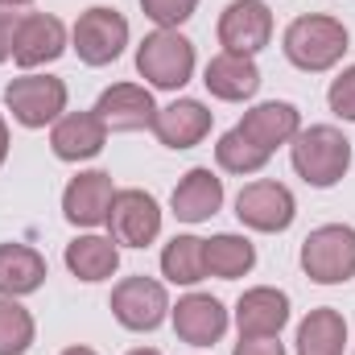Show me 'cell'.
<instances>
[{
  "instance_id": "26",
  "label": "cell",
  "mask_w": 355,
  "mask_h": 355,
  "mask_svg": "<svg viewBox=\"0 0 355 355\" xmlns=\"http://www.w3.org/2000/svg\"><path fill=\"white\" fill-rule=\"evenodd\" d=\"M268 149H261L248 132H240V128H227L219 141H215V162H219V170H227V174H261L268 166Z\"/></svg>"
},
{
  "instance_id": "25",
  "label": "cell",
  "mask_w": 355,
  "mask_h": 355,
  "mask_svg": "<svg viewBox=\"0 0 355 355\" xmlns=\"http://www.w3.org/2000/svg\"><path fill=\"white\" fill-rule=\"evenodd\" d=\"M162 277L170 285H198L207 277V240L198 236H174L162 248Z\"/></svg>"
},
{
  "instance_id": "14",
  "label": "cell",
  "mask_w": 355,
  "mask_h": 355,
  "mask_svg": "<svg viewBox=\"0 0 355 355\" xmlns=\"http://www.w3.org/2000/svg\"><path fill=\"white\" fill-rule=\"evenodd\" d=\"M112 198H116V182L107 170H83L67 182L62 190V215L67 223L75 227H99L107 223V211H112Z\"/></svg>"
},
{
  "instance_id": "27",
  "label": "cell",
  "mask_w": 355,
  "mask_h": 355,
  "mask_svg": "<svg viewBox=\"0 0 355 355\" xmlns=\"http://www.w3.org/2000/svg\"><path fill=\"white\" fill-rule=\"evenodd\" d=\"M37 339L33 314L17 297H0V355H25Z\"/></svg>"
},
{
  "instance_id": "12",
  "label": "cell",
  "mask_w": 355,
  "mask_h": 355,
  "mask_svg": "<svg viewBox=\"0 0 355 355\" xmlns=\"http://www.w3.org/2000/svg\"><path fill=\"white\" fill-rule=\"evenodd\" d=\"M170 322L174 335L190 347H215L227 335V306L211 293H186L178 297V306H170Z\"/></svg>"
},
{
  "instance_id": "4",
  "label": "cell",
  "mask_w": 355,
  "mask_h": 355,
  "mask_svg": "<svg viewBox=\"0 0 355 355\" xmlns=\"http://www.w3.org/2000/svg\"><path fill=\"white\" fill-rule=\"evenodd\" d=\"M302 272L314 285H343L355 277V227L322 223L302 240Z\"/></svg>"
},
{
  "instance_id": "7",
  "label": "cell",
  "mask_w": 355,
  "mask_h": 355,
  "mask_svg": "<svg viewBox=\"0 0 355 355\" xmlns=\"http://www.w3.org/2000/svg\"><path fill=\"white\" fill-rule=\"evenodd\" d=\"M107 306H112V318H116L124 331H137V335L157 331V327L170 318V293H166V285L153 281V277H145V272L116 281Z\"/></svg>"
},
{
  "instance_id": "6",
  "label": "cell",
  "mask_w": 355,
  "mask_h": 355,
  "mask_svg": "<svg viewBox=\"0 0 355 355\" xmlns=\"http://www.w3.org/2000/svg\"><path fill=\"white\" fill-rule=\"evenodd\" d=\"M67 83L54 75H33L25 71L21 79H12L4 87V107L21 128H46L67 112Z\"/></svg>"
},
{
  "instance_id": "21",
  "label": "cell",
  "mask_w": 355,
  "mask_h": 355,
  "mask_svg": "<svg viewBox=\"0 0 355 355\" xmlns=\"http://www.w3.org/2000/svg\"><path fill=\"white\" fill-rule=\"evenodd\" d=\"M46 257L29 244H0V297H25L46 285Z\"/></svg>"
},
{
  "instance_id": "29",
  "label": "cell",
  "mask_w": 355,
  "mask_h": 355,
  "mask_svg": "<svg viewBox=\"0 0 355 355\" xmlns=\"http://www.w3.org/2000/svg\"><path fill=\"white\" fill-rule=\"evenodd\" d=\"M327 103L339 120L355 124V62L347 71H339V79H331V91H327Z\"/></svg>"
},
{
  "instance_id": "31",
  "label": "cell",
  "mask_w": 355,
  "mask_h": 355,
  "mask_svg": "<svg viewBox=\"0 0 355 355\" xmlns=\"http://www.w3.org/2000/svg\"><path fill=\"white\" fill-rule=\"evenodd\" d=\"M232 355H285V343H281V335L277 339H240Z\"/></svg>"
},
{
  "instance_id": "3",
  "label": "cell",
  "mask_w": 355,
  "mask_h": 355,
  "mask_svg": "<svg viewBox=\"0 0 355 355\" xmlns=\"http://www.w3.org/2000/svg\"><path fill=\"white\" fill-rule=\"evenodd\" d=\"M137 75L157 91H182L194 79V42L178 29H153L137 46Z\"/></svg>"
},
{
  "instance_id": "2",
  "label": "cell",
  "mask_w": 355,
  "mask_h": 355,
  "mask_svg": "<svg viewBox=\"0 0 355 355\" xmlns=\"http://www.w3.org/2000/svg\"><path fill=\"white\" fill-rule=\"evenodd\" d=\"M289 162L306 186L331 190L352 170V141L335 124H310L289 141Z\"/></svg>"
},
{
  "instance_id": "13",
  "label": "cell",
  "mask_w": 355,
  "mask_h": 355,
  "mask_svg": "<svg viewBox=\"0 0 355 355\" xmlns=\"http://www.w3.org/2000/svg\"><path fill=\"white\" fill-rule=\"evenodd\" d=\"M95 116L107 124V132H141V128H153L157 103H153V91L141 83H112L99 91Z\"/></svg>"
},
{
  "instance_id": "24",
  "label": "cell",
  "mask_w": 355,
  "mask_h": 355,
  "mask_svg": "<svg viewBox=\"0 0 355 355\" xmlns=\"http://www.w3.org/2000/svg\"><path fill=\"white\" fill-rule=\"evenodd\" d=\"M252 268H257V244L248 236L219 232L207 240V277L236 281V277H248Z\"/></svg>"
},
{
  "instance_id": "10",
  "label": "cell",
  "mask_w": 355,
  "mask_h": 355,
  "mask_svg": "<svg viewBox=\"0 0 355 355\" xmlns=\"http://www.w3.org/2000/svg\"><path fill=\"white\" fill-rule=\"evenodd\" d=\"M67 46H71V33L54 12H21L17 37H12V62L21 71H37L46 62L62 58Z\"/></svg>"
},
{
  "instance_id": "8",
  "label": "cell",
  "mask_w": 355,
  "mask_h": 355,
  "mask_svg": "<svg viewBox=\"0 0 355 355\" xmlns=\"http://www.w3.org/2000/svg\"><path fill=\"white\" fill-rule=\"evenodd\" d=\"M236 219L252 232H265V236L289 232V223L297 219V198L285 182H272V178L248 182L236 194Z\"/></svg>"
},
{
  "instance_id": "1",
  "label": "cell",
  "mask_w": 355,
  "mask_h": 355,
  "mask_svg": "<svg viewBox=\"0 0 355 355\" xmlns=\"http://www.w3.org/2000/svg\"><path fill=\"white\" fill-rule=\"evenodd\" d=\"M347 25L339 17H327V12H302L285 25V37H281V50L285 58L306 71V75H322L331 67L343 62L347 54Z\"/></svg>"
},
{
  "instance_id": "15",
  "label": "cell",
  "mask_w": 355,
  "mask_h": 355,
  "mask_svg": "<svg viewBox=\"0 0 355 355\" xmlns=\"http://www.w3.org/2000/svg\"><path fill=\"white\" fill-rule=\"evenodd\" d=\"M289 322V293L277 285H252L236 302L240 339H277Z\"/></svg>"
},
{
  "instance_id": "32",
  "label": "cell",
  "mask_w": 355,
  "mask_h": 355,
  "mask_svg": "<svg viewBox=\"0 0 355 355\" xmlns=\"http://www.w3.org/2000/svg\"><path fill=\"white\" fill-rule=\"evenodd\" d=\"M4 157H8V124L0 116V166H4Z\"/></svg>"
},
{
  "instance_id": "23",
  "label": "cell",
  "mask_w": 355,
  "mask_h": 355,
  "mask_svg": "<svg viewBox=\"0 0 355 355\" xmlns=\"http://www.w3.org/2000/svg\"><path fill=\"white\" fill-rule=\"evenodd\" d=\"M347 347V318L331 306H318L310 310L302 322H297V355H343Z\"/></svg>"
},
{
  "instance_id": "18",
  "label": "cell",
  "mask_w": 355,
  "mask_h": 355,
  "mask_svg": "<svg viewBox=\"0 0 355 355\" xmlns=\"http://www.w3.org/2000/svg\"><path fill=\"white\" fill-rule=\"evenodd\" d=\"M202 83L215 99L223 103H244L261 91V67L252 54H232V50H219L207 71H202Z\"/></svg>"
},
{
  "instance_id": "28",
  "label": "cell",
  "mask_w": 355,
  "mask_h": 355,
  "mask_svg": "<svg viewBox=\"0 0 355 355\" xmlns=\"http://www.w3.org/2000/svg\"><path fill=\"white\" fill-rule=\"evenodd\" d=\"M141 8L157 29H178V25H186L194 17L198 0H141Z\"/></svg>"
},
{
  "instance_id": "19",
  "label": "cell",
  "mask_w": 355,
  "mask_h": 355,
  "mask_svg": "<svg viewBox=\"0 0 355 355\" xmlns=\"http://www.w3.org/2000/svg\"><path fill=\"white\" fill-rule=\"evenodd\" d=\"M219 207H223V178L211 166L186 170L182 182L174 186V194H170V211L182 223H207L211 215H219Z\"/></svg>"
},
{
  "instance_id": "16",
  "label": "cell",
  "mask_w": 355,
  "mask_h": 355,
  "mask_svg": "<svg viewBox=\"0 0 355 355\" xmlns=\"http://www.w3.org/2000/svg\"><path fill=\"white\" fill-rule=\"evenodd\" d=\"M107 145V124L91 112H62L54 124H50V149L58 162H91L99 157Z\"/></svg>"
},
{
  "instance_id": "33",
  "label": "cell",
  "mask_w": 355,
  "mask_h": 355,
  "mask_svg": "<svg viewBox=\"0 0 355 355\" xmlns=\"http://www.w3.org/2000/svg\"><path fill=\"white\" fill-rule=\"evenodd\" d=\"M62 355H99V352H91V347H67Z\"/></svg>"
},
{
  "instance_id": "30",
  "label": "cell",
  "mask_w": 355,
  "mask_h": 355,
  "mask_svg": "<svg viewBox=\"0 0 355 355\" xmlns=\"http://www.w3.org/2000/svg\"><path fill=\"white\" fill-rule=\"evenodd\" d=\"M17 21H21V17H17L12 8H4V4H0V62H8V58H12V37H17Z\"/></svg>"
},
{
  "instance_id": "20",
  "label": "cell",
  "mask_w": 355,
  "mask_h": 355,
  "mask_svg": "<svg viewBox=\"0 0 355 355\" xmlns=\"http://www.w3.org/2000/svg\"><path fill=\"white\" fill-rule=\"evenodd\" d=\"M236 128H240V132H248L261 149L277 153L281 145H289V141L302 132V112H297L293 103H285V99H265V103L248 107V112H244V120H240Z\"/></svg>"
},
{
  "instance_id": "17",
  "label": "cell",
  "mask_w": 355,
  "mask_h": 355,
  "mask_svg": "<svg viewBox=\"0 0 355 355\" xmlns=\"http://www.w3.org/2000/svg\"><path fill=\"white\" fill-rule=\"evenodd\" d=\"M211 124H215V112L202 99H174V103L157 107L153 137L166 149H194L211 137Z\"/></svg>"
},
{
  "instance_id": "35",
  "label": "cell",
  "mask_w": 355,
  "mask_h": 355,
  "mask_svg": "<svg viewBox=\"0 0 355 355\" xmlns=\"http://www.w3.org/2000/svg\"><path fill=\"white\" fill-rule=\"evenodd\" d=\"M4 8H21V4H33V0H0Z\"/></svg>"
},
{
  "instance_id": "34",
  "label": "cell",
  "mask_w": 355,
  "mask_h": 355,
  "mask_svg": "<svg viewBox=\"0 0 355 355\" xmlns=\"http://www.w3.org/2000/svg\"><path fill=\"white\" fill-rule=\"evenodd\" d=\"M128 355H162V352H157V347H132Z\"/></svg>"
},
{
  "instance_id": "22",
  "label": "cell",
  "mask_w": 355,
  "mask_h": 355,
  "mask_svg": "<svg viewBox=\"0 0 355 355\" xmlns=\"http://www.w3.org/2000/svg\"><path fill=\"white\" fill-rule=\"evenodd\" d=\"M67 268H71V277H79V281H107V277H116V268H120V244L112 240V236H75L71 244H67Z\"/></svg>"
},
{
  "instance_id": "5",
  "label": "cell",
  "mask_w": 355,
  "mask_h": 355,
  "mask_svg": "<svg viewBox=\"0 0 355 355\" xmlns=\"http://www.w3.org/2000/svg\"><path fill=\"white\" fill-rule=\"evenodd\" d=\"M128 46V17L120 8L95 4L87 12H79L75 29H71V50L79 54L83 67H112Z\"/></svg>"
},
{
  "instance_id": "9",
  "label": "cell",
  "mask_w": 355,
  "mask_h": 355,
  "mask_svg": "<svg viewBox=\"0 0 355 355\" xmlns=\"http://www.w3.org/2000/svg\"><path fill=\"white\" fill-rule=\"evenodd\" d=\"M107 236L120 248H149L162 236V207L149 190H116L112 211H107Z\"/></svg>"
},
{
  "instance_id": "11",
  "label": "cell",
  "mask_w": 355,
  "mask_h": 355,
  "mask_svg": "<svg viewBox=\"0 0 355 355\" xmlns=\"http://www.w3.org/2000/svg\"><path fill=\"white\" fill-rule=\"evenodd\" d=\"M219 46L232 50V54H261L268 42H272V12H268L265 0H232L223 12H219Z\"/></svg>"
}]
</instances>
